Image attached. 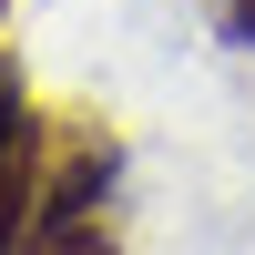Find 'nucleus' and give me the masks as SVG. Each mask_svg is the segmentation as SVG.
Here are the masks:
<instances>
[{"label":"nucleus","instance_id":"obj_1","mask_svg":"<svg viewBox=\"0 0 255 255\" xmlns=\"http://www.w3.org/2000/svg\"><path fill=\"white\" fill-rule=\"evenodd\" d=\"M215 31L235 41V51H255V0H215Z\"/></svg>","mask_w":255,"mask_h":255}]
</instances>
